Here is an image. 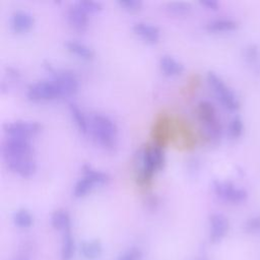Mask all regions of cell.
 <instances>
[{
  "label": "cell",
  "instance_id": "obj_25",
  "mask_svg": "<svg viewBox=\"0 0 260 260\" xmlns=\"http://www.w3.org/2000/svg\"><path fill=\"white\" fill-rule=\"evenodd\" d=\"M243 130H244V124H243L242 118L240 116H235L231 120L228 128L230 137L234 139L241 137V135L243 134Z\"/></svg>",
  "mask_w": 260,
  "mask_h": 260
},
{
  "label": "cell",
  "instance_id": "obj_4",
  "mask_svg": "<svg viewBox=\"0 0 260 260\" xmlns=\"http://www.w3.org/2000/svg\"><path fill=\"white\" fill-rule=\"evenodd\" d=\"M108 174L94 170L89 166L83 167V177L79 179L73 189V196L75 198H82L87 195L95 185H104L108 183Z\"/></svg>",
  "mask_w": 260,
  "mask_h": 260
},
{
  "label": "cell",
  "instance_id": "obj_8",
  "mask_svg": "<svg viewBox=\"0 0 260 260\" xmlns=\"http://www.w3.org/2000/svg\"><path fill=\"white\" fill-rule=\"evenodd\" d=\"M3 158L34 156V148L29 139L8 137L2 143Z\"/></svg>",
  "mask_w": 260,
  "mask_h": 260
},
{
  "label": "cell",
  "instance_id": "obj_16",
  "mask_svg": "<svg viewBox=\"0 0 260 260\" xmlns=\"http://www.w3.org/2000/svg\"><path fill=\"white\" fill-rule=\"evenodd\" d=\"M159 68L166 76H178L183 73L184 65L171 55H164L159 59Z\"/></svg>",
  "mask_w": 260,
  "mask_h": 260
},
{
  "label": "cell",
  "instance_id": "obj_11",
  "mask_svg": "<svg viewBox=\"0 0 260 260\" xmlns=\"http://www.w3.org/2000/svg\"><path fill=\"white\" fill-rule=\"evenodd\" d=\"M4 161L11 172L22 178H29L37 171V164L34 156L4 158Z\"/></svg>",
  "mask_w": 260,
  "mask_h": 260
},
{
  "label": "cell",
  "instance_id": "obj_10",
  "mask_svg": "<svg viewBox=\"0 0 260 260\" xmlns=\"http://www.w3.org/2000/svg\"><path fill=\"white\" fill-rule=\"evenodd\" d=\"M42 129V126L35 121H14L4 126V132L8 137H17L29 139L36 136Z\"/></svg>",
  "mask_w": 260,
  "mask_h": 260
},
{
  "label": "cell",
  "instance_id": "obj_30",
  "mask_svg": "<svg viewBox=\"0 0 260 260\" xmlns=\"http://www.w3.org/2000/svg\"><path fill=\"white\" fill-rule=\"evenodd\" d=\"M142 253L137 248H132L123 253L118 260H141Z\"/></svg>",
  "mask_w": 260,
  "mask_h": 260
},
{
  "label": "cell",
  "instance_id": "obj_23",
  "mask_svg": "<svg viewBox=\"0 0 260 260\" xmlns=\"http://www.w3.org/2000/svg\"><path fill=\"white\" fill-rule=\"evenodd\" d=\"M13 222L19 229H28L34 223V217L27 209L20 208L14 212Z\"/></svg>",
  "mask_w": 260,
  "mask_h": 260
},
{
  "label": "cell",
  "instance_id": "obj_2",
  "mask_svg": "<svg viewBox=\"0 0 260 260\" xmlns=\"http://www.w3.org/2000/svg\"><path fill=\"white\" fill-rule=\"evenodd\" d=\"M89 133L95 142L105 149L111 150L117 144L118 128L113 120L109 117L95 114L89 121Z\"/></svg>",
  "mask_w": 260,
  "mask_h": 260
},
{
  "label": "cell",
  "instance_id": "obj_13",
  "mask_svg": "<svg viewBox=\"0 0 260 260\" xmlns=\"http://www.w3.org/2000/svg\"><path fill=\"white\" fill-rule=\"evenodd\" d=\"M35 24L34 16L24 10H16L11 14L10 26L16 34H24L31 29Z\"/></svg>",
  "mask_w": 260,
  "mask_h": 260
},
{
  "label": "cell",
  "instance_id": "obj_24",
  "mask_svg": "<svg viewBox=\"0 0 260 260\" xmlns=\"http://www.w3.org/2000/svg\"><path fill=\"white\" fill-rule=\"evenodd\" d=\"M166 8L169 13L177 16H182V15L188 14L191 11L192 6L189 2L175 1V2H169Z\"/></svg>",
  "mask_w": 260,
  "mask_h": 260
},
{
  "label": "cell",
  "instance_id": "obj_15",
  "mask_svg": "<svg viewBox=\"0 0 260 260\" xmlns=\"http://www.w3.org/2000/svg\"><path fill=\"white\" fill-rule=\"evenodd\" d=\"M133 31L147 44H156L160 39L159 28L152 23L137 22L133 25Z\"/></svg>",
  "mask_w": 260,
  "mask_h": 260
},
{
  "label": "cell",
  "instance_id": "obj_31",
  "mask_svg": "<svg viewBox=\"0 0 260 260\" xmlns=\"http://www.w3.org/2000/svg\"><path fill=\"white\" fill-rule=\"evenodd\" d=\"M200 4L211 10H217L219 7L218 2L214 0H203V1H200Z\"/></svg>",
  "mask_w": 260,
  "mask_h": 260
},
{
  "label": "cell",
  "instance_id": "obj_6",
  "mask_svg": "<svg viewBox=\"0 0 260 260\" xmlns=\"http://www.w3.org/2000/svg\"><path fill=\"white\" fill-rule=\"evenodd\" d=\"M212 189L220 200L232 204L242 203L248 197V193L245 189L237 187L230 181L215 180L212 183Z\"/></svg>",
  "mask_w": 260,
  "mask_h": 260
},
{
  "label": "cell",
  "instance_id": "obj_29",
  "mask_svg": "<svg viewBox=\"0 0 260 260\" xmlns=\"http://www.w3.org/2000/svg\"><path fill=\"white\" fill-rule=\"evenodd\" d=\"M117 3L121 8L130 12L137 11L142 6L141 1H138V0H119L117 1Z\"/></svg>",
  "mask_w": 260,
  "mask_h": 260
},
{
  "label": "cell",
  "instance_id": "obj_21",
  "mask_svg": "<svg viewBox=\"0 0 260 260\" xmlns=\"http://www.w3.org/2000/svg\"><path fill=\"white\" fill-rule=\"evenodd\" d=\"M80 252L86 259H94L99 257L103 252L102 243L99 240L85 241L80 246Z\"/></svg>",
  "mask_w": 260,
  "mask_h": 260
},
{
  "label": "cell",
  "instance_id": "obj_18",
  "mask_svg": "<svg viewBox=\"0 0 260 260\" xmlns=\"http://www.w3.org/2000/svg\"><path fill=\"white\" fill-rule=\"evenodd\" d=\"M69 112L77 129L82 134H87L89 132V121L80 108L75 103H69Z\"/></svg>",
  "mask_w": 260,
  "mask_h": 260
},
{
  "label": "cell",
  "instance_id": "obj_28",
  "mask_svg": "<svg viewBox=\"0 0 260 260\" xmlns=\"http://www.w3.org/2000/svg\"><path fill=\"white\" fill-rule=\"evenodd\" d=\"M243 230L248 234L260 233V215L248 218L243 225Z\"/></svg>",
  "mask_w": 260,
  "mask_h": 260
},
{
  "label": "cell",
  "instance_id": "obj_5",
  "mask_svg": "<svg viewBox=\"0 0 260 260\" xmlns=\"http://www.w3.org/2000/svg\"><path fill=\"white\" fill-rule=\"evenodd\" d=\"M207 81L217 100L224 108L230 111H236L240 108V102L235 92L225 84V82L214 72L207 73Z\"/></svg>",
  "mask_w": 260,
  "mask_h": 260
},
{
  "label": "cell",
  "instance_id": "obj_1",
  "mask_svg": "<svg viewBox=\"0 0 260 260\" xmlns=\"http://www.w3.org/2000/svg\"><path fill=\"white\" fill-rule=\"evenodd\" d=\"M140 167L137 174V183L139 185H148L156 172L162 169L165 165V152L162 146L153 144L146 146L140 153Z\"/></svg>",
  "mask_w": 260,
  "mask_h": 260
},
{
  "label": "cell",
  "instance_id": "obj_3",
  "mask_svg": "<svg viewBox=\"0 0 260 260\" xmlns=\"http://www.w3.org/2000/svg\"><path fill=\"white\" fill-rule=\"evenodd\" d=\"M197 116L208 138L217 140L221 135V125L216 116L214 106L207 101L199 102L197 105Z\"/></svg>",
  "mask_w": 260,
  "mask_h": 260
},
{
  "label": "cell",
  "instance_id": "obj_7",
  "mask_svg": "<svg viewBox=\"0 0 260 260\" xmlns=\"http://www.w3.org/2000/svg\"><path fill=\"white\" fill-rule=\"evenodd\" d=\"M26 96L32 102H47L61 99L62 94L53 80H43L30 84Z\"/></svg>",
  "mask_w": 260,
  "mask_h": 260
},
{
  "label": "cell",
  "instance_id": "obj_9",
  "mask_svg": "<svg viewBox=\"0 0 260 260\" xmlns=\"http://www.w3.org/2000/svg\"><path fill=\"white\" fill-rule=\"evenodd\" d=\"M48 71L53 74L52 80L58 86L62 98H67L75 94L78 90V80L76 76L66 70H56L53 67L46 65Z\"/></svg>",
  "mask_w": 260,
  "mask_h": 260
},
{
  "label": "cell",
  "instance_id": "obj_17",
  "mask_svg": "<svg viewBox=\"0 0 260 260\" xmlns=\"http://www.w3.org/2000/svg\"><path fill=\"white\" fill-rule=\"evenodd\" d=\"M66 49L73 55L77 56L78 58L82 59V60H85V61H89V60H92L93 57H94V52L93 50L83 44V43H80L78 41H68L66 44Z\"/></svg>",
  "mask_w": 260,
  "mask_h": 260
},
{
  "label": "cell",
  "instance_id": "obj_22",
  "mask_svg": "<svg viewBox=\"0 0 260 260\" xmlns=\"http://www.w3.org/2000/svg\"><path fill=\"white\" fill-rule=\"evenodd\" d=\"M75 253V242L71 232H65L61 245V260H72Z\"/></svg>",
  "mask_w": 260,
  "mask_h": 260
},
{
  "label": "cell",
  "instance_id": "obj_27",
  "mask_svg": "<svg viewBox=\"0 0 260 260\" xmlns=\"http://www.w3.org/2000/svg\"><path fill=\"white\" fill-rule=\"evenodd\" d=\"M84 12H86L88 15L94 14L102 10V4L98 1H90V0H82L75 2Z\"/></svg>",
  "mask_w": 260,
  "mask_h": 260
},
{
  "label": "cell",
  "instance_id": "obj_14",
  "mask_svg": "<svg viewBox=\"0 0 260 260\" xmlns=\"http://www.w3.org/2000/svg\"><path fill=\"white\" fill-rule=\"evenodd\" d=\"M68 23L76 30L83 31L87 28L89 22V15L84 12L76 3L69 7L67 11Z\"/></svg>",
  "mask_w": 260,
  "mask_h": 260
},
{
  "label": "cell",
  "instance_id": "obj_12",
  "mask_svg": "<svg viewBox=\"0 0 260 260\" xmlns=\"http://www.w3.org/2000/svg\"><path fill=\"white\" fill-rule=\"evenodd\" d=\"M209 239L213 244L219 243L228 234L230 222L228 217L222 213H213L209 217Z\"/></svg>",
  "mask_w": 260,
  "mask_h": 260
},
{
  "label": "cell",
  "instance_id": "obj_26",
  "mask_svg": "<svg viewBox=\"0 0 260 260\" xmlns=\"http://www.w3.org/2000/svg\"><path fill=\"white\" fill-rule=\"evenodd\" d=\"M247 63L255 65L260 62V49L257 45H249L244 53Z\"/></svg>",
  "mask_w": 260,
  "mask_h": 260
},
{
  "label": "cell",
  "instance_id": "obj_20",
  "mask_svg": "<svg viewBox=\"0 0 260 260\" xmlns=\"http://www.w3.org/2000/svg\"><path fill=\"white\" fill-rule=\"evenodd\" d=\"M51 224L55 230L63 233L70 231L71 219L69 213L64 209H57L51 216Z\"/></svg>",
  "mask_w": 260,
  "mask_h": 260
},
{
  "label": "cell",
  "instance_id": "obj_19",
  "mask_svg": "<svg viewBox=\"0 0 260 260\" xmlns=\"http://www.w3.org/2000/svg\"><path fill=\"white\" fill-rule=\"evenodd\" d=\"M238 28V23L233 19L218 18L206 23L205 29L210 32H225L233 31Z\"/></svg>",
  "mask_w": 260,
  "mask_h": 260
}]
</instances>
